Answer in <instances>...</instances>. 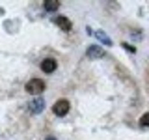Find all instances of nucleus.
Here are the masks:
<instances>
[{
    "instance_id": "obj_1",
    "label": "nucleus",
    "mask_w": 149,
    "mask_h": 140,
    "mask_svg": "<svg viewBox=\"0 0 149 140\" xmlns=\"http://www.w3.org/2000/svg\"><path fill=\"white\" fill-rule=\"evenodd\" d=\"M26 92L30 93V95H37L39 97V93H43L45 92V88H47V84L41 80V78H32V80H28L26 82Z\"/></svg>"
},
{
    "instance_id": "obj_2",
    "label": "nucleus",
    "mask_w": 149,
    "mask_h": 140,
    "mask_svg": "<svg viewBox=\"0 0 149 140\" xmlns=\"http://www.w3.org/2000/svg\"><path fill=\"white\" fill-rule=\"evenodd\" d=\"M28 110H30V114H41L45 110V99L43 97H34L28 103Z\"/></svg>"
},
{
    "instance_id": "obj_3",
    "label": "nucleus",
    "mask_w": 149,
    "mask_h": 140,
    "mask_svg": "<svg viewBox=\"0 0 149 140\" xmlns=\"http://www.w3.org/2000/svg\"><path fill=\"white\" fill-rule=\"evenodd\" d=\"M69 108H71V105H69L67 99H58L54 103V106H52V112L56 116H65L69 112Z\"/></svg>"
},
{
    "instance_id": "obj_4",
    "label": "nucleus",
    "mask_w": 149,
    "mask_h": 140,
    "mask_svg": "<svg viewBox=\"0 0 149 140\" xmlns=\"http://www.w3.org/2000/svg\"><path fill=\"white\" fill-rule=\"evenodd\" d=\"M86 56L91 58V60H97V58H102V56H106V54H104V50H102L99 45H90L86 49Z\"/></svg>"
},
{
    "instance_id": "obj_5",
    "label": "nucleus",
    "mask_w": 149,
    "mask_h": 140,
    "mask_svg": "<svg viewBox=\"0 0 149 140\" xmlns=\"http://www.w3.org/2000/svg\"><path fill=\"white\" fill-rule=\"evenodd\" d=\"M56 67H58V62H56L54 58H45L43 62H41V71L43 73H54Z\"/></svg>"
},
{
    "instance_id": "obj_6",
    "label": "nucleus",
    "mask_w": 149,
    "mask_h": 140,
    "mask_svg": "<svg viewBox=\"0 0 149 140\" xmlns=\"http://www.w3.org/2000/svg\"><path fill=\"white\" fill-rule=\"evenodd\" d=\"M54 24H58L60 28H62V30L63 32H69V30H71V28H73V22L71 21H69V19L67 17H63V15H60V17H56L54 19Z\"/></svg>"
},
{
    "instance_id": "obj_7",
    "label": "nucleus",
    "mask_w": 149,
    "mask_h": 140,
    "mask_svg": "<svg viewBox=\"0 0 149 140\" xmlns=\"http://www.w3.org/2000/svg\"><path fill=\"white\" fill-rule=\"evenodd\" d=\"M43 9L47 13H54V11L60 9V2H58V0H47V2L43 4Z\"/></svg>"
},
{
    "instance_id": "obj_8",
    "label": "nucleus",
    "mask_w": 149,
    "mask_h": 140,
    "mask_svg": "<svg viewBox=\"0 0 149 140\" xmlns=\"http://www.w3.org/2000/svg\"><path fill=\"white\" fill-rule=\"evenodd\" d=\"M95 37H97V39H99V41H102V43H104V45H108V47H112V43H114V41H112V39H110V37L106 36V34H104V32H102V30L95 32Z\"/></svg>"
},
{
    "instance_id": "obj_9",
    "label": "nucleus",
    "mask_w": 149,
    "mask_h": 140,
    "mask_svg": "<svg viewBox=\"0 0 149 140\" xmlns=\"http://www.w3.org/2000/svg\"><path fill=\"white\" fill-rule=\"evenodd\" d=\"M140 125H142V127H149V112H146V114L140 118Z\"/></svg>"
},
{
    "instance_id": "obj_10",
    "label": "nucleus",
    "mask_w": 149,
    "mask_h": 140,
    "mask_svg": "<svg viewBox=\"0 0 149 140\" xmlns=\"http://www.w3.org/2000/svg\"><path fill=\"white\" fill-rule=\"evenodd\" d=\"M123 47H125V49L129 50V52H134V50H136V49H134V47H130V45H123Z\"/></svg>"
},
{
    "instance_id": "obj_11",
    "label": "nucleus",
    "mask_w": 149,
    "mask_h": 140,
    "mask_svg": "<svg viewBox=\"0 0 149 140\" xmlns=\"http://www.w3.org/2000/svg\"><path fill=\"white\" fill-rule=\"evenodd\" d=\"M45 140H58V138H54V136H47Z\"/></svg>"
}]
</instances>
